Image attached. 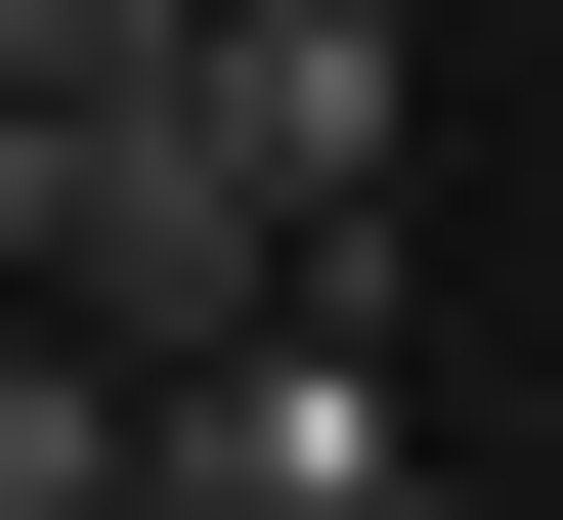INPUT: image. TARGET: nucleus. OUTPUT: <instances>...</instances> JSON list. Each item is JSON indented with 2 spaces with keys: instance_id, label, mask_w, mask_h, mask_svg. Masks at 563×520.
<instances>
[{
  "instance_id": "nucleus-1",
  "label": "nucleus",
  "mask_w": 563,
  "mask_h": 520,
  "mask_svg": "<svg viewBox=\"0 0 563 520\" xmlns=\"http://www.w3.org/2000/svg\"><path fill=\"white\" fill-rule=\"evenodd\" d=\"M174 87H217V174H261L303 261H390V131H433V0H217Z\"/></svg>"
},
{
  "instance_id": "nucleus-2",
  "label": "nucleus",
  "mask_w": 563,
  "mask_h": 520,
  "mask_svg": "<svg viewBox=\"0 0 563 520\" xmlns=\"http://www.w3.org/2000/svg\"><path fill=\"white\" fill-rule=\"evenodd\" d=\"M174 477H217V520H433V434H390L347 303H217V347H174Z\"/></svg>"
},
{
  "instance_id": "nucleus-3",
  "label": "nucleus",
  "mask_w": 563,
  "mask_h": 520,
  "mask_svg": "<svg viewBox=\"0 0 563 520\" xmlns=\"http://www.w3.org/2000/svg\"><path fill=\"white\" fill-rule=\"evenodd\" d=\"M131 477H174V390L87 347V303H0V520H131Z\"/></svg>"
},
{
  "instance_id": "nucleus-4",
  "label": "nucleus",
  "mask_w": 563,
  "mask_h": 520,
  "mask_svg": "<svg viewBox=\"0 0 563 520\" xmlns=\"http://www.w3.org/2000/svg\"><path fill=\"white\" fill-rule=\"evenodd\" d=\"M174 44H217V0H0V87H174Z\"/></svg>"
},
{
  "instance_id": "nucleus-5",
  "label": "nucleus",
  "mask_w": 563,
  "mask_h": 520,
  "mask_svg": "<svg viewBox=\"0 0 563 520\" xmlns=\"http://www.w3.org/2000/svg\"><path fill=\"white\" fill-rule=\"evenodd\" d=\"M131 520H217V477H131Z\"/></svg>"
}]
</instances>
